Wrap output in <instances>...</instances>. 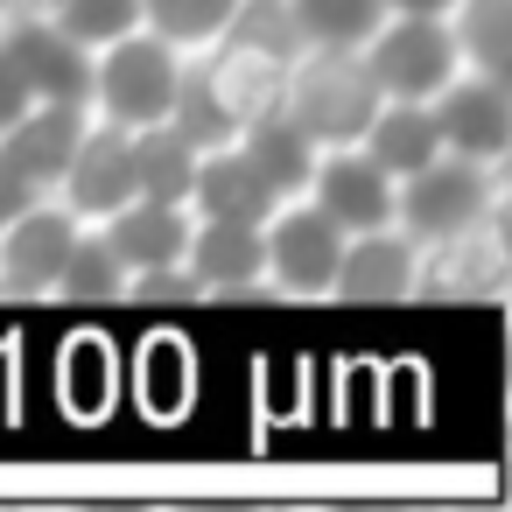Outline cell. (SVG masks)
I'll return each mask as SVG.
<instances>
[{"mask_svg": "<svg viewBox=\"0 0 512 512\" xmlns=\"http://www.w3.org/2000/svg\"><path fill=\"white\" fill-rule=\"evenodd\" d=\"M183 57L204 71L211 99L246 127L260 106H274L288 64L302 57V36L288 22V0H239V8L225 15V29L204 50H183Z\"/></svg>", "mask_w": 512, "mask_h": 512, "instance_id": "6da1fadb", "label": "cell"}, {"mask_svg": "<svg viewBox=\"0 0 512 512\" xmlns=\"http://www.w3.org/2000/svg\"><path fill=\"white\" fill-rule=\"evenodd\" d=\"M274 106L316 141V148H351L365 120L379 113V85L358 50H302L274 92Z\"/></svg>", "mask_w": 512, "mask_h": 512, "instance_id": "7a4b0ae2", "label": "cell"}, {"mask_svg": "<svg viewBox=\"0 0 512 512\" xmlns=\"http://www.w3.org/2000/svg\"><path fill=\"white\" fill-rule=\"evenodd\" d=\"M176 71H183V50L162 43L155 29L113 36L106 50H92V106H99V120H120V127L169 120Z\"/></svg>", "mask_w": 512, "mask_h": 512, "instance_id": "3957f363", "label": "cell"}, {"mask_svg": "<svg viewBox=\"0 0 512 512\" xmlns=\"http://www.w3.org/2000/svg\"><path fill=\"white\" fill-rule=\"evenodd\" d=\"M358 57H365L379 99H435L463 71V50H456L449 15H386L365 36Z\"/></svg>", "mask_w": 512, "mask_h": 512, "instance_id": "277c9868", "label": "cell"}, {"mask_svg": "<svg viewBox=\"0 0 512 512\" xmlns=\"http://www.w3.org/2000/svg\"><path fill=\"white\" fill-rule=\"evenodd\" d=\"M498 204V183H491V162H470V155H435V162H421L414 176H400L393 183V225L414 239V246H428V239H442V232H463L470 218H484Z\"/></svg>", "mask_w": 512, "mask_h": 512, "instance_id": "5b68a950", "label": "cell"}, {"mask_svg": "<svg viewBox=\"0 0 512 512\" xmlns=\"http://www.w3.org/2000/svg\"><path fill=\"white\" fill-rule=\"evenodd\" d=\"M414 295H435V302H498L505 295V225H498V204L484 218H470L463 232H442V239L414 246Z\"/></svg>", "mask_w": 512, "mask_h": 512, "instance_id": "8992f818", "label": "cell"}, {"mask_svg": "<svg viewBox=\"0 0 512 512\" xmlns=\"http://www.w3.org/2000/svg\"><path fill=\"white\" fill-rule=\"evenodd\" d=\"M267 281L288 288V295H330V274H337V253H344V225L330 211H316L309 197H288L267 225Z\"/></svg>", "mask_w": 512, "mask_h": 512, "instance_id": "52a82bcc", "label": "cell"}, {"mask_svg": "<svg viewBox=\"0 0 512 512\" xmlns=\"http://www.w3.org/2000/svg\"><path fill=\"white\" fill-rule=\"evenodd\" d=\"M428 120H435L449 155H470V162L498 169L505 148H512V99H505V78H491V71H456L428 99Z\"/></svg>", "mask_w": 512, "mask_h": 512, "instance_id": "ba28073f", "label": "cell"}, {"mask_svg": "<svg viewBox=\"0 0 512 512\" xmlns=\"http://www.w3.org/2000/svg\"><path fill=\"white\" fill-rule=\"evenodd\" d=\"M0 50L15 57L29 99H71V106H92V50L71 43L43 8H22L0 22Z\"/></svg>", "mask_w": 512, "mask_h": 512, "instance_id": "9c48e42d", "label": "cell"}, {"mask_svg": "<svg viewBox=\"0 0 512 512\" xmlns=\"http://www.w3.org/2000/svg\"><path fill=\"white\" fill-rule=\"evenodd\" d=\"M78 211L57 197H36L29 211H15L0 225V295H57V267L78 239Z\"/></svg>", "mask_w": 512, "mask_h": 512, "instance_id": "30bf717a", "label": "cell"}, {"mask_svg": "<svg viewBox=\"0 0 512 512\" xmlns=\"http://www.w3.org/2000/svg\"><path fill=\"white\" fill-rule=\"evenodd\" d=\"M57 190H64V204H71L85 225H99V218L120 211L127 197H141V183H134V127H120V120H85V134H78V148H71L64 176H57Z\"/></svg>", "mask_w": 512, "mask_h": 512, "instance_id": "8fae6325", "label": "cell"}, {"mask_svg": "<svg viewBox=\"0 0 512 512\" xmlns=\"http://www.w3.org/2000/svg\"><path fill=\"white\" fill-rule=\"evenodd\" d=\"M316 211H330L344 232H372V225H393V176L351 141V148H316V169H309V190H302Z\"/></svg>", "mask_w": 512, "mask_h": 512, "instance_id": "7c38bea8", "label": "cell"}, {"mask_svg": "<svg viewBox=\"0 0 512 512\" xmlns=\"http://www.w3.org/2000/svg\"><path fill=\"white\" fill-rule=\"evenodd\" d=\"M85 120H92V106H71V99H29L22 120L0 127V162H8L22 183H36V190H57V176H64V162H71Z\"/></svg>", "mask_w": 512, "mask_h": 512, "instance_id": "4fadbf2b", "label": "cell"}, {"mask_svg": "<svg viewBox=\"0 0 512 512\" xmlns=\"http://www.w3.org/2000/svg\"><path fill=\"white\" fill-rule=\"evenodd\" d=\"M190 211L197 218H239V225H267L281 211V190L253 169V155L239 141L225 148H204L197 155V176H190Z\"/></svg>", "mask_w": 512, "mask_h": 512, "instance_id": "5bb4252c", "label": "cell"}, {"mask_svg": "<svg viewBox=\"0 0 512 512\" xmlns=\"http://www.w3.org/2000/svg\"><path fill=\"white\" fill-rule=\"evenodd\" d=\"M190 225H197V211H190V204H162V197H127L120 211L99 218V232H106V246L120 253L127 274H148V267L183 260Z\"/></svg>", "mask_w": 512, "mask_h": 512, "instance_id": "9a60e30c", "label": "cell"}, {"mask_svg": "<svg viewBox=\"0 0 512 512\" xmlns=\"http://www.w3.org/2000/svg\"><path fill=\"white\" fill-rule=\"evenodd\" d=\"M183 267L197 274L204 295H239V288L267 281V239H260V225H239V218H197Z\"/></svg>", "mask_w": 512, "mask_h": 512, "instance_id": "2e32d148", "label": "cell"}, {"mask_svg": "<svg viewBox=\"0 0 512 512\" xmlns=\"http://www.w3.org/2000/svg\"><path fill=\"white\" fill-rule=\"evenodd\" d=\"M330 295H344V302H400V295H414V239L393 232V225L351 232L344 253H337V274H330Z\"/></svg>", "mask_w": 512, "mask_h": 512, "instance_id": "e0dca14e", "label": "cell"}, {"mask_svg": "<svg viewBox=\"0 0 512 512\" xmlns=\"http://www.w3.org/2000/svg\"><path fill=\"white\" fill-rule=\"evenodd\" d=\"M358 148H365L393 183L414 176L421 162H435V155H442V134H435V120H428V99H379V113L365 120Z\"/></svg>", "mask_w": 512, "mask_h": 512, "instance_id": "ac0fdd59", "label": "cell"}, {"mask_svg": "<svg viewBox=\"0 0 512 512\" xmlns=\"http://www.w3.org/2000/svg\"><path fill=\"white\" fill-rule=\"evenodd\" d=\"M239 148H246V155H253V169H260V176H267V183L281 190V204L309 190V169H316V141H309V134H302V127H295V120L281 113V106H260V113H253V120L239 127Z\"/></svg>", "mask_w": 512, "mask_h": 512, "instance_id": "d6986e66", "label": "cell"}, {"mask_svg": "<svg viewBox=\"0 0 512 512\" xmlns=\"http://www.w3.org/2000/svg\"><path fill=\"white\" fill-rule=\"evenodd\" d=\"M190 176H197V148H190L169 120L134 127V183H141V197L190 204Z\"/></svg>", "mask_w": 512, "mask_h": 512, "instance_id": "ffe728a7", "label": "cell"}, {"mask_svg": "<svg viewBox=\"0 0 512 512\" xmlns=\"http://www.w3.org/2000/svg\"><path fill=\"white\" fill-rule=\"evenodd\" d=\"M288 22L302 50H365V36L386 22V0H288Z\"/></svg>", "mask_w": 512, "mask_h": 512, "instance_id": "44dd1931", "label": "cell"}, {"mask_svg": "<svg viewBox=\"0 0 512 512\" xmlns=\"http://www.w3.org/2000/svg\"><path fill=\"white\" fill-rule=\"evenodd\" d=\"M57 295H78V302H106V295H127V267H120V253L106 246V232L92 225H78V239H71V253H64V267H57Z\"/></svg>", "mask_w": 512, "mask_h": 512, "instance_id": "7402d4cb", "label": "cell"}, {"mask_svg": "<svg viewBox=\"0 0 512 512\" xmlns=\"http://www.w3.org/2000/svg\"><path fill=\"white\" fill-rule=\"evenodd\" d=\"M505 15H512V0H456L449 8V29H456V50L470 71H491L505 78Z\"/></svg>", "mask_w": 512, "mask_h": 512, "instance_id": "603a6c76", "label": "cell"}, {"mask_svg": "<svg viewBox=\"0 0 512 512\" xmlns=\"http://www.w3.org/2000/svg\"><path fill=\"white\" fill-rule=\"evenodd\" d=\"M36 8H43L71 43H85V50H106L113 36L141 29V0H36Z\"/></svg>", "mask_w": 512, "mask_h": 512, "instance_id": "cb8c5ba5", "label": "cell"}, {"mask_svg": "<svg viewBox=\"0 0 512 512\" xmlns=\"http://www.w3.org/2000/svg\"><path fill=\"white\" fill-rule=\"evenodd\" d=\"M232 8H239V0H141V29H155L176 50H204L225 29Z\"/></svg>", "mask_w": 512, "mask_h": 512, "instance_id": "d4e9b609", "label": "cell"}, {"mask_svg": "<svg viewBox=\"0 0 512 512\" xmlns=\"http://www.w3.org/2000/svg\"><path fill=\"white\" fill-rule=\"evenodd\" d=\"M22 113H29V85H22L15 57L0 50V127H8V120H22Z\"/></svg>", "mask_w": 512, "mask_h": 512, "instance_id": "484cf974", "label": "cell"}, {"mask_svg": "<svg viewBox=\"0 0 512 512\" xmlns=\"http://www.w3.org/2000/svg\"><path fill=\"white\" fill-rule=\"evenodd\" d=\"M36 197H43V190H36V183H22V176H15V169H8V162H0V225H8V218H15V211H29V204H36Z\"/></svg>", "mask_w": 512, "mask_h": 512, "instance_id": "4316f807", "label": "cell"}, {"mask_svg": "<svg viewBox=\"0 0 512 512\" xmlns=\"http://www.w3.org/2000/svg\"><path fill=\"white\" fill-rule=\"evenodd\" d=\"M456 0H386V15H449Z\"/></svg>", "mask_w": 512, "mask_h": 512, "instance_id": "83f0119b", "label": "cell"}, {"mask_svg": "<svg viewBox=\"0 0 512 512\" xmlns=\"http://www.w3.org/2000/svg\"><path fill=\"white\" fill-rule=\"evenodd\" d=\"M22 8H36V0H0V22H8V15H22Z\"/></svg>", "mask_w": 512, "mask_h": 512, "instance_id": "f1b7e54d", "label": "cell"}]
</instances>
